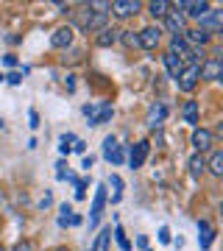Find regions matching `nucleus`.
Wrapping results in <instances>:
<instances>
[{"label":"nucleus","instance_id":"obj_1","mask_svg":"<svg viewBox=\"0 0 223 251\" xmlns=\"http://www.w3.org/2000/svg\"><path fill=\"white\" fill-rule=\"evenodd\" d=\"M73 20L70 28L75 34H98L109 25V3L103 0H87V3H73Z\"/></svg>","mask_w":223,"mask_h":251},{"label":"nucleus","instance_id":"obj_2","mask_svg":"<svg viewBox=\"0 0 223 251\" xmlns=\"http://www.w3.org/2000/svg\"><path fill=\"white\" fill-rule=\"evenodd\" d=\"M106 204H109V190H106V184L100 181L98 187H95L92 204H89V218H87L89 229H98V226H100V218H103V209H106Z\"/></svg>","mask_w":223,"mask_h":251},{"label":"nucleus","instance_id":"obj_3","mask_svg":"<svg viewBox=\"0 0 223 251\" xmlns=\"http://www.w3.org/2000/svg\"><path fill=\"white\" fill-rule=\"evenodd\" d=\"M137 39H140V48L153 53V50H159L162 42H165V31H162L159 23H151V25H145L137 31Z\"/></svg>","mask_w":223,"mask_h":251},{"label":"nucleus","instance_id":"obj_4","mask_svg":"<svg viewBox=\"0 0 223 251\" xmlns=\"http://www.w3.org/2000/svg\"><path fill=\"white\" fill-rule=\"evenodd\" d=\"M159 25H162V31H165V34H170V36H181V34H184V28H187V17H184V14L178 11L176 3H170V11L165 14V17H162Z\"/></svg>","mask_w":223,"mask_h":251},{"label":"nucleus","instance_id":"obj_5","mask_svg":"<svg viewBox=\"0 0 223 251\" xmlns=\"http://www.w3.org/2000/svg\"><path fill=\"white\" fill-rule=\"evenodd\" d=\"M125 151H128V145H120L115 134L103 137V148H100V153H103V159H106L112 168H117V165H123L125 162Z\"/></svg>","mask_w":223,"mask_h":251},{"label":"nucleus","instance_id":"obj_6","mask_svg":"<svg viewBox=\"0 0 223 251\" xmlns=\"http://www.w3.org/2000/svg\"><path fill=\"white\" fill-rule=\"evenodd\" d=\"M176 84V90L181 92V95H193V92L198 90V84H201V78H198V67L196 64H184V70L178 73V78L173 81Z\"/></svg>","mask_w":223,"mask_h":251},{"label":"nucleus","instance_id":"obj_7","mask_svg":"<svg viewBox=\"0 0 223 251\" xmlns=\"http://www.w3.org/2000/svg\"><path fill=\"white\" fill-rule=\"evenodd\" d=\"M140 11H143L140 0H112L109 3V17H115V20H131Z\"/></svg>","mask_w":223,"mask_h":251},{"label":"nucleus","instance_id":"obj_8","mask_svg":"<svg viewBox=\"0 0 223 251\" xmlns=\"http://www.w3.org/2000/svg\"><path fill=\"white\" fill-rule=\"evenodd\" d=\"M190 143H193V153L206 156V151H212L215 148V131L212 128H204V126H196V128H193V137H190Z\"/></svg>","mask_w":223,"mask_h":251},{"label":"nucleus","instance_id":"obj_9","mask_svg":"<svg viewBox=\"0 0 223 251\" xmlns=\"http://www.w3.org/2000/svg\"><path fill=\"white\" fill-rule=\"evenodd\" d=\"M148 153H151V140H140V143L128 145V151H125V162H128V168L131 171H140L148 159Z\"/></svg>","mask_w":223,"mask_h":251},{"label":"nucleus","instance_id":"obj_10","mask_svg":"<svg viewBox=\"0 0 223 251\" xmlns=\"http://www.w3.org/2000/svg\"><path fill=\"white\" fill-rule=\"evenodd\" d=\"M176 6H178V11H181L184 17H187V20H196V23H198L201 17H206V14L215 9L212 3H206V0H201V3H198V0H178Z\"/></svg>","mask_w":223,"mask_h":251},{"label":"nucleus","instance_id":"obj_11","mask_svg":"<svg viewBox=\"0 0 223 251\" xmlns=\"http://www.w3.org/2000/svg\"><path fill=\"white\" fill-rule=\"evenodd\" d=\"M198 78H201V81H209V84H212V81H221V78H223V59H221V56H218V53H215V56H206L204 64L198 67Z\"/></svg>","mask_w":223,"mask_h":251},{"label":"nucleus","instance_id":"obj_12","mask_svg":"<svg viewBox=\"0 0 223 251\" xmlns=\"http://www.w3.org/2000/svg\"><path fill=\"white\" fill-rule=\"evenodd\" d=\"M73 42H75V31L70 28V23L53 28V34H50V48H53V50H64V53H67L73 48Z\"/></svg>","mask_w":223,"mask_h":251},{"label":"nucleus","instance_id":"obj_13","mask_svg":"<svg viewBox=\"0 0 223 251\" xmlns=\"http://www.w3.org/2000/svg\"><path fill=\"white\" fill-rule=\"evenodd\" d=\"M168 103L165 100H153L151 106H148V115H145V123H148V128L151 131H159L162 126H165V120H168Z\"/></svg>","mask_w":223,"mask_h":251},{"label":"nucleus","instance_id":"obj_14","mask_svg":"<svg viewBox=\"0 0 223 251\" xmlns=\"http://www.w3.org/2000/svg\"><path fill=\"white\" fill-rule=\"evenodd\" d=\"M198 249L201 251H209L212 249L215 237H218V229H215V224L209 221V218H198Z\"/></svg>","mask_w":223,"mask_h":251},{"label":"nucleus","instance_id":"obj_15","mask_svg":"<svg viewBox=\"0 0 223 251\" xmlns=\"http://www.w3.org/2000/svg\"><path fill=\"white\" fill-rule=\"evenodd\" d=\"M196 28H201V31H206L209 36H218L223 31V11H218V9H212L206 17H201L196 23Z\"/></svg>","mask_w":223,"mask_h":251},{"label":"nucleus","instance_id":"obj_16","mask_svg":"<svg viewBox=\"0 0 223 251\" xmlns=\"http://www.w3.org/2000/svg\"><path fill=\"white\" fill-rule=\"evenodd\" d=\"M178 115H181L184 123H190L193 128H196V126L201 123V106H198V100H184L181 109H178Z\"/></svg>","mask_w":223,"mask_h":251},{"label":"nucleus","instance_id":"obj_17","mask_svg":"<svg viewBox=\"0 0 223 251\" xmlns=\"http://www.w3.org/2000/svg\"><path fill=\"white\" fill-rule=\"evenodd\" d=\"M103 184H106V190H112V196H109V201H112V204H120V201H123V190H125V181L120 179V176H117V173H109L106 176V181H103Z\"/></svg>","mask_w":223,"mask_h":251},{"label":"nucleus","instance_id":"obj_18","mask_svg":"<svg viewBox=\"0 0 223 251\" xmlns=\"http://www.w3.org/2000/svg\"><path fill=\"white\" fill-rule=\"evenodd\" d=\"M162 64H165V73H168L170 81H176L178 73L184 70V62H181L176 53H170V50H165V53H162Z\"/></svg>","mask_w":223,"mask_h":251},{"label":"nucleus","instance_id":"obj_19","mask_svg":"<svg viewBox=\"0 0 223 251\" xmlns=\"http://www.w3.org/2000/svg\"><path fill=\"white\" fill-rule=\"evenodd\" d=\"M92 45H95V48H100V50H106V48L117 45V28L106 25L103 31H98V34L92 36Z\"/></svg>","mask_w":223,"mask_h":251},{"label":"nucleus","instance_id":"obj_20","mask_svg":"<svg viewBox=\"0 0 223 251\" xmlns=\"http://www.w3.org/2000/svg\"><path fill=\"white\" fill-rule=\"evenodd\" d=\"M187 171H190V179H193V181H201L206 176V156L193 153V156L187 159Z\"/></svg>","mask_w":223,"mask_h":251},{"label":"nucleus","instance_id":"obj_21","mask_svg":"<svg viewBox=\"0 0 223 251\" xmlns=\"http://www.w3.org/2000/svg\"><path fill=\"white\" fill-rule=\"evenodd\" d=\"M206 173L215 179L223 176V148H212V153L206 156Z\"/></svg>","mask_w":223,"mask_h":251},{"label":"nucleus","instance_id":"obj_22","mask_svg":"<svg viewBox=\"0 0 223 251\" xmlns=\"http://www.w3.org/2000/svg\"><path fill=\"white\" fill-rule=\"evenodd\" d=\"M112 117H115V106H112V100H100L98 112H95V117H92V123H89V126H106Z\"/></svg>","mask_w":223,"mask_h":251},{"label":"nucleus","instance_id":"obj_23","mask_svg":"<svg viewBox=\"0 0 223 251\" xmlns=\"http://www.w3.org/2000/svg\"><path fill=\"white\" fill-rule=\"evenodd\" d=\"M109 243H112V226H100L95 240L89 243V251H109Z\"/></svg>","mask_w":223,"mask_h":251},{"label":"nucleus","instance_id":"obj_24","mask_svg":"<svg viewBox=\"0 0 223 251\" xmlns=\"http://www.w3.org/2000/svg\"><path fill=\"white\" fill-rule=\"evenodd\" d=\"M143 9L148 11L156 23H162V17L170 11V3H168V0H151V3H143Z\"/></svg>","mask_w":223,"mask_h":251},{"label":"nucleus","instance_id":"obj_25","mask_svg":"<svg viewBox=\"0 0 223 251\" xmlns=\"http://www.w3.org/2000/svg\"><path fill=\"white\" fill-rule=\"evenodd\" d=\"M112 234H115V243H117V249H120V251H134V243L128 240V234H125V229L120 226V221H115Z\"/></svg>","mask_w":223,"mask_h":251},{"label":"nucleus","instance_id":"obj_26","mask_svg":"<svg viewBox=\"0 0 223 251\" xmlns=\"http://www.w3.org/2000/svg\"><path fill=\"white\" fill-rule=\"evenodd\" d=\"M117 42H123L125 48H140V39H137V31H131V28H125V31H117Z\"/></svg>","mask_w":223,"mask_h":251},{"label":"nucleus","instance_id":"obj_27","mask_svg":"<svg viewBox=\"0 0 223 251\" xmlns=\"http://www.w3.org/2000/svg\"><path fill=\"white\" fill-rule=\"evenodd\" d=\"M78 137L73 134V131H67V134H59V153H62V159L64 156H70V148H73V143H75Z\"/></svg>","mask_w":223,"mask_h":251},{"label":"nucleus","instance_id":"obj_28","mask_svg":"<svg viewBox=\"0 0 223 251\" xmlns=\"http://www.w3.org/2000/svg\"><path fill=\"white\" fill-rule=\"evenodd\" d=\"M70 221H73V204H67V201H64V204L59 206V221H56V224H59V229H67V226H70Z\"/></svg>","mask_w":223,"mask_h":251},{"label":"nucleus","instance_id":"obj_29","mask_svg":"<svg viewBox=\"0 0 223 251\" xmlns=\"http://www.w3.org/2000/svg\"><path fill=\"white\" fill-rule=\"evenodd\" d=\"M9 251H36V243L31 240V237H20V240L14 243Z\"/></svg>","mask_w":223,"mask_h":251},{"label":"nucleus","instance_id":"obj_30","mask_svg":"<svg viewBox=\"0 0 223 251\" xmlns=\"http://www.w3.org/2000/svg\"><path fill=\"white\" fill-rule=\"evenodd\" d=\"M3 81H9L11 87H20V84H23V73H20V70H11L9 75H3Z\"/></svg>","mask_w":223,"mask_h":251},{"label":"nucleus","instance_id":"obj_31","mask_svg":"<svg viewBox=\"0 0 223 251\" xmlns=\"http://www.w3.org/2000/svg\"><path fill=\"white\" fill-rule=\"evenodd\" d=\"M87 184H89V179H81L78 184H75V201H84V198H87Z\"/></svg>","mask_w":223,"mask_h":251},{"label":"nucleus","instance_id":"obj_32","mask_svg":"<svg viewBox=\"0 0 223 251\" xmlns=\"http://www.w3.org/2000/svg\"><path fill=\"white\" fill-rule=\"evenodd\" d=\"M67 173H70V171H67V162L59 159V162H56V179L64 181V179H67Z\"/></svg>","mask_w":223,"mask_h":251},{"label":"nucleus","instance_id":"obj_33","mask_svg":"<svg viewBox=\"0 0 223 251\" xmlns=\"http://www.w3.org/2000/svg\"><path fill=\"white\" fill-rule=\"evenodd\" d=\"M70 153H81V156H84V153H87V140H75V143H73V148H70Z\"/></svg>","mask_w":223,"mask_h":251},{"label":"nucleus","instance_id":"obj_34","mask_svg":"<svg viewBox=\"0 0 223 251\" xmlns=\"http://www.w3.org/2000/svg\"><path fill=\"white\" fill-rule=\"evenodd\" d=\"M156 240L165 243V246H168V243H173V237H170V229H168V226H159V234H156Z\"/></svg>","mask_w":223,"mask_h":251},{"label":"nucleus","instance_id":"obj_35","mask_svg":"<svg viewBox=\"0 0 223 251\" xmlns=\"http://www.w3.org/2000/svg\"><path fill=\"white\" fill-rule=\"evenodd\" d=\"M92 165H95V156L92 153H84V159H81V171H92Z\"/></svg>","mask_w":223,"mask_h":251},{"label":"nucleus","instance_id":"obj_36","mask_svg":"<svg viewBox=\"0 0 223 251\" xmlns=\"http://www.w3.org/2000/svg\"><path fill=\"white\" fill-rule=\"evenodd\" d=\"M28 126H31V128H39V112H36V109H31V112H28Z\"/></svg>","mask_w":223,"mask_h":251},{"label":"nucleus","instance_id":"obj_37","mask_svg":"<svg viewBox=\"0 0 223 251\" xmlns=\"http://www.w3.org/2000/svg\"><path fill=\"white\" fill-rule=\"evenodd\" d=\"M3 64H6V67H11V70H14V67H17V56H14V53H6V56H3Z\"/></svg>","mask_w":223,"mask_h":251},{"label":"nucleus","instance_id":"obj_38","mask_svg":"<svg viewBox=\"0 0 223 251\" xmlns=\"http://www.w3.org/2000/svg\"><path fill=\"white\" fill-rule=\"evenodd\" d=\"M53 9H59V14H70L73 3H53Z\"/></svg>","mask_w":223,"mask_h":251},{"label":"nucleus","instance_id":"obj_39","mask_svg":"<svg viewBox=\"0 0 223 251\" xmlns=\"http://www.w3.org/2000/svg\"><path fill=\"white\" fill-rule=\"evenodd\" d=\"M50 204H53V196H50V193H45V196H42V201H39V209H48Z\"/></svg>","mask_w":223,"mask_h":251},{"label":"nucleus","instance_id":"obj_40","mask_svg":"<svg viewBox=\"0 0 223 251\" xmlns=\"http://www.w3.org/2000/svg\"><path fill=\"white\" fill-rule=\"evenodd\" d=\"M137 249L143 251V249H151V246H148V237H145V234H137Z\"/></svg>","mask_w":223,"mask_h":251},{"label":"nucleus","instance_id":"obj_41","mask_svg":"<svg viewBox=\"0 0 223 251\" xmlns=\"http://www.w3.org/2000/svg\"><path fill=\"white\" fill-rule=\"evenodd\" d=\"M64 84H67V92H75V75H67Z\"/></svg>","mask_w":223,"mask_h":251},{"label":"nucleus","instance_id":"obj_42","mask_svg":"<svg viewBox=\"0 0 223 251\" xmlns=\"http://www.w3.org/2000/svg\"><path fill=\"white\" fill-rule=\"evenodd\" d=\"M84 224V215H78V212H73V221H70V226H81Z\"/></svg>","mask_w":223,"mask_h":251},{"label":"nucleus","instance_id":"obj_43","mask_svg":"<svg viewBox=\"0 0 223 251\" xmlns=\"http://www.w3.org/2000/svg\"><path fill=\"white\" fill-rule=\"evenodd\" d=\"M50 251H73L70 246H56V249H50Z\"/></svg>","mask_w":223,"mask_h":251},{"label":"nucleus","instance_id":"obj_44","mask_svg":"<svg viewBox=\"0 0 223 251\" xmlns=\"http://www.w3.org/2000/svg\"><path fill=\"white\" fill-rule=\"evenodd\" d=\"M0 251H9V249H6V246H3V243H0Z\"/></svg>","mask_w":223,"mask_h":251},{"label":"nucleus","instance_id":"obj_45","mask_svg":"<svg viewBox=\"0 0 223 251\" xmlns=\"http://www.w3.org/2000/svg\"><path fill=\"white\" fill-rule=\"evenodd\" d=\"M0 81H3V73H0Z\"/></svg>","mask_w":223,"mask_h":251},{"label":"nucleus","instance_id":"obj_46","mask_svg":"<svg viewBox=\"0 0 223 251\" xmlns=\"http://www.w3.org/2000/svg\"><path fill=\"white\" fill-rule=\"evenodd\" d=\"M143 251H151V249H143Z\"/></svg>","mask_w":223,"mask_h":251}]
</instances>
